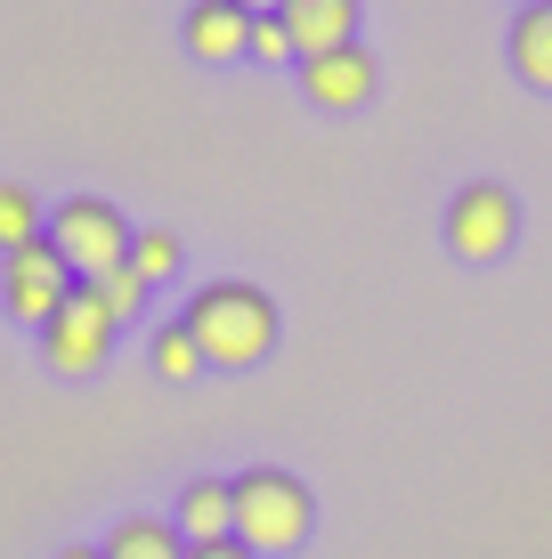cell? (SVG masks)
<instances>
[{
	"mask_svg": "<svg viewBox=\"0 0 552 559\" xmlns=\"http://www.w3.org/2000/svg\"><path fill=\"white\" fill-rule=\"evenodd\" d=\"M179 33H187V57H196V66H236V57H252V9H236V0H196Z\"/></svg>",
	"mask_w": 552,
	"mask_h": 559,
	"instance_id": "8",
	"label": "cell"
},
{
	"mask_svg": "<svg viewBox=\"0 0 552 559\" xmlns=\"http://www.w3.org/2000/svg\"><path fill=\"white\" fill-rule=\"evenodd\" d=\"M179 324L196 333L203 365H220V373H252V365L277 349V300L260 293V284H244V276L196 284L187 308H179Z\"/></svg>",
	"mask_w": 552,
	"mask_h": 559,
	"instance_id": "1",
	"label": "cell"
},
{
	"mask_svg": "<svg viewBox=\"0 0 552 559\" xmlns=\"http://www.w3.org/2000/svg\"><path fill=\"white\" fill-rule=\"evenodd\" d=\"M512 243H520V203H512V187H496V179L455 187V203H447V252L471 260V267H496Z\"/></svg>",
	"mask_w": 552,
	"mask_h": 559,
	"instance_id": "4",
	"label": "cell"
},
{
	"mask_svg": "<svg viewBox=\"0 0 552 559\" xmlns=\"http://www.w3.org/2000/svg\"><path fill=\"white\" fill-rule=\"evenodd\" d=\"M42 236H49V211L33 203V187L25 179H0V260L25 252V243H42Z\"/></svg>",
	"mask_w": 552,
	"mask_h": 559,
	"instance_id": "13",
	"label": "cell"
},
{
	"mask_svg": "<svg viewBox=\"0 0 552 559\" xmlns=\"http://www.w3.org/2000/svg\"><path fill=\"white\" fill-rule=\"evenodd\" d=\"M66 300H73V267L49 252V236L0 260V308H9L16 324H33V333H42V324H49Z\"/></svg>",
	"mask_w": 552,
	"mask_h": 559,
	"instance_id": "6",
	"label": "cell"
},
{
	"mask_svg": "<svg viewBox=\"0 0 552 559\" xmlns=\"http://www.w3.org/2000/svg\"><path fill=\"white\" fill-rule=\"evenodd\" d=\"M90 293L106 300V317H114V324H130V317H139V308H146V293H155V284H139V276H130V267H114V276H98V284H90Z\"/></svg>",
	"mask_w": 552,
	"mask_h": 559,
	"instance_id": "16",
	"label": "cell"
},
{
	"mask_svg": "<svg viewBox=\"0 0 552 559\" xmlns=\"http://www.w3.org/2000/svg\"><path fill=\"white\" fill-rule=\"evenodd\" d=\"M171 527H179L187 544H227V535H236V478H187Z\"/></svg>",
	"mask_w": 552,
	"mask_h": 559,
	"instance_id": "10",
	"label": "cell"
},
{
	"mask_svg": "<svg viewBox=\"0 0 552 559\" xmlns=\"http://www.w3.org/2000/svg\"><path fill=\"white\" fill-rule=\"evenodd\" d=\"M383 90V66H374V49L366 41H350V49H326V57H301V98L309 106H326V114H357Z\"/></svg>",
	"mask_w": 552,
	"mask_h": 559,
	"instance_id": "7",
	"label": "cell"
},
{
	"mask_svg": "<svg viewBox=\"0 0 552 559\" xmlns=\"http://www.w3.org/2000/svg\"><path fill=\"white\" fill-rule=\"evenodd\" d=\"M114 333H122V324L106 317V300L90 293V284H73V300L42 324V357H49V373H57V381H90V373H106Z\"/></svg>",
	"mask_w": 552,
	"mask_h": 559,
	"instance_id": "5",
	"label": "cell"
},
{
	"mask_svg": "<svg viewBox=\"0 0 552 559\" xmlns=\"http://www.w3.org/2000/svg\"><path fill=\"white\" fill-rule=\"evenodd\" d=\"M146 357H155V381H196V373H203V349H196V333H187L179 317H171V324H155Z\"/></svg>",
	"mask_w": 552,
	"mask_h": 559,
	"instance_id": "14",
	"label": "cell"
},
{
	"mask_svg": "<svg viewBox=\"0 0 552 559\" xmlns=\"http://www.w3.org/2000/svg\"><path fill=\"white\" fill-rule=\"evenodd\" d=\"M130 243H139V227L106 195H73V203L49 211V252L73 267V284H98L114 267H130Z\"/></svg>",
	"mask_w": 552,
	"mask_h": 559,
	"instance_id": "3",
	"label": "cell"
},
{
	"mask_svg": "<svg viewBox=\"0 0 552 559\" xmlns=\"http://www.w3.org/2000/svg\"><path fill=\"white\" fill-rule=\"evenodd\" d=\"M130 276H139V284L179 276V236H171V227H139V243H130Z\"/></svg>",
	"mask_w": 552,
	"mask_h": 559,
	"instance_id": "15",
	"label": "cell"
},
{
	"mask_svg": "<svg viewBox=\"0 0 552 559\" xmlns=\"http://www.w3.org/2000/svg\"><path fill=\"white\" fill-rule=\"evenodd\" d=\"M187 559H252V551H244L236 535H227V544H187Z\"/></svg>",
	"mask_w": 552,
	"mask_h": 559,
	"instance_id": "18",
	"label": "cell"
},
{
	"mask_svg": "<svg viewBox=\"0 0 552 559\" xmlns=\"http://www.w3.org/2000/svg\"><path fill=\"white\" fill-rule=\"evenodd\" d=\"M106 559H187V535L171 527V519L130 511V519H114V527H106Z\"/></svg>",
	"mask_w": 552,
	"mask_h": 559,
	"instance_id": "12",
	"label": "cell"
},
{
	"mask_svg": "<svg viewBox=\"0 0 552 559\" xmlns=\"http://www.w3.org/2000/svg\"><path fill=\"white\" fill-rule=\"evenodd\" d=\"M317 527V495L301 487L293 471H277V462H252V471H236V544L252 559L269 551H301Z\"/></svg>",
	"mask_w": 552,
	"mask_h": 559,
	"instance_id": "2",
	"label": "cell"
},
{
	"mask_svg": "<svg viewBox=\"0 0 552 559\" xmlns=\"http://www.w3.org/2000/svg\"><path fill=\"white\" fill-rule=\"evenodd\" d=\"M504 49H512V73L552 98V0H528V9L512 16V41Z\"/></svg>",
	"mask_w": 552,
	"mask_h": 559,
	"instance_id": "11",
	"label": "cell"
},
{
	"mask_svg": "<svg viewBox=\"0 0 552 559\" xmlns=\"http://www.w3.org/2000/svg\"><path fill=\"white\" fill-rule=\"evenodd\" d=\"M236 9H252V16H277V9H284V0H236Z\"/></svg>",
	"mask_w": 552,
	"mask_h": 559,
	"instance_id": "20",
	"label": "cell"
},
{
	"mask_svg": "<svg viewBox=\"0 0 552 559\" xmlns=\"http://www.w3.org/2000/svg\"><path fill=\"white\" fill-rule=\"evenodd\" d=\"M284 33H293L301 57H326V49H350L357 41V0H284Z\"/></svg>",
	"mask_w": 552,
	"mask_h": 559,
	"instance_id": "9",
	"label": "cell"
},
{
	"mask_svg": "<svg viewBox=\"0 0 552 559\" xmlns=\"http://www.w3.org/2000/svg\"><path fill=\"white\" fill-rule=\"evenodd\" d=\"M57 559H106V544H66Z\"/></svg>",
	"mask_w": 552,
	"mask_h": 559,
	"instance_id": "19",
	"label": "cell"
},
{
	"mask_svg": "<svg viewBox=\"0 0 552 559\" xmlns=\"http://www.w3.org/2000/svg\"><path fill=\"white\" fill-rule=\"evenodd\" d=\"M252 66H301L293 33H284V16H252Z\"/></svg>",
	"mask_w": 552,
	"mask_h": 559,
	"instance_id": "17",
	"label": "cell"
}]
</instances>
